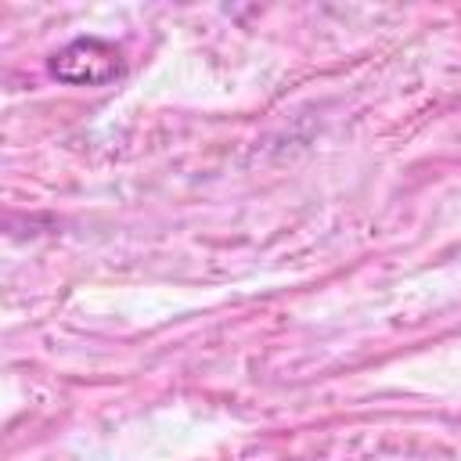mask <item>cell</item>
<instances>
[{
	"label": "cell",
	"mask_w": 461,
	"mask_h": 461,
	"mask_svg": "<svg viewBox=\"0 0 461 461\" xmlns=\"http://www.w3.org/2000/svg\"><path fill=\"white\" fill-rule=\"evenodd\" d=\"M50 76L72 86H104L122 72V54L115 43L101 36H76L61 50L50 54Z\"/></svg>",
	"instance_id": "6da1fadb"
}]
</instances>
